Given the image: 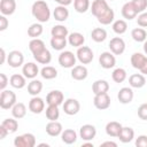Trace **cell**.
<instances>
[{"mask_svg": "<svg viewBox=\"0 0 147 147\" xmlns=\"http://www.w3.org/2000/svg\"><path fill=\"white\" fill-rule=\"evenodd\" d=\"M88 75V70L85 65H75L71 69V77L75 80H84Z\"/></svg>", "mask_w": 147, "mask_h": 147, "instance_id": "obj_20", "label": "cell"}, {"mask_svg": "<svg viewBox=\"0 0 147 147\" xmlns=\"http://www.w3.org/2000/svg\"><path fill=\"white\" fill-rule=\"evenodd\" d=\"M127 77V74H126V70L123 69V68H116L113 74H111V78L115 83H123Z\"/></svg>", "mask_w": 147, "mask_h": 147, "instance_id": "obj_40", "label": "cell"}, {"mask_svg": "<svg viewBox=\"0 0 147 147\" xmlns=\"http://www.w3.org/2000/svg\"><path fill=\"white\" fill-rule=\"evenodd\" d=\"M29 110L33 114H40L45 110V101L39 96H33L29 101Z\"/></svg>", "mask_w": 147, "mask_h": 147, "instance_id": "obj_15", "label": "cell"}, {"mask_svg": "<svg viewBox=\"0 0 147 147\" xmlns=\"http://www.w3.org/2000/svg\"><path fill=\"white\" fill-rule=\"evenodd\" d=\"M132 3L137 8L138 13H142L147 8V0H132Z\"/></svg>", "mask_w": 147, "mask_h": 147, "instance_id": "obj_46", "label": "cell"}, {"mask_svg": "<svg viewBox=\"0 0 147 147\" xmlns=\"http://www.w3.org/2000/svg\"><path fill=\"white\" fill-rule=\"evenodd\" d=\"M138 117L142 121H147V103H142L138 108Z\"/></svg>", "mask_w": 147, "mask_h": 147, "instance_id": "obj_48", "label": "cell"}, {"mask_svg": "<svg viewBox=\"0 0 147 147\" xmlns=\"http://www.w3.org/2000/svg\"><path fill=\"white\" fill-rule=\"evenodd\" d=\"M16 10V1L15 0H1L0 1V11L5 16L13 15Z\"/></svg>", "mask_w": 147, "mask_h": 147, "instance_id": "obj_17", "label": "cell"}, {"mask_svg": "<svg viewBox=\"0 0 147 147\" xmlns=\"http://www.w3.org/2000/svg\"><path fill=\"white\" fill-rule=\"evenodd\" d=\"M144 52H145V54L147 55V39L144 41Z\"/></svg>", "mask_w": 147, "mask_h": 147, "instance_id": "obj_57", "label": "cell"}, {"mask_svg": "<svg viewBox=\"0 0 147 147\" xmlns=\"http://www.w3.org/2000/svg\"><path fill=\"white\" fill-rule=\"evenodd\" d=\"M61 139L64 144L67 145H72L77 141V133L75 130L72 129H67L64 131H62L61 133Z\"/></svg>", "mask_w": 147, "mask_h": 147, "instance_id": "obj_29", "label": "cell"}, {"mask_svg": "<svg viewBox=\"0 0 147 147\" xmlns=\"http://www.w3.org/2000/svg\"><path fill=\"white\" fill-rule=\"evenodd\" d=\"M42 31H44V28H42L41 23H33L28 29V36L31 38H38L41 36Z\"/></svg>", "mask_w": 147, "mask_h": 147, "instance_id": "obj_39", "label": "cell"}, {"mask_svg": "<svg viewBox=\"0 0 147 147\" xmlns=\"http://www.w3.org/2000/svg\"><path fill=\"white\" fill-rule=\"evenodd\" d=\"M44 48H46L45 42L39 38H32L30 40V42H29V49L32 53V55L38 53V52H40V51H42Z\"/></svg>", "mask_w": 147, "mask_h": 147, "instance_id": "obj_33", "label": "cell"}, {"mask_svg": "<svg viewBox=\"0 0 147 147\" xmlns=\"http://www.w3.org/2000/svg\"><path fill=\"white\" fill-rule=\"evenodd\" d=\"M99 63L103 69H111L116 64V57L111 52H103L99 56Z\"/></svg>", "mask_w": 147, "mask_h": 147, "instance_id": "obj_11", "label": "cell"}, {"mask_svg": "<svg viewBox=\"0 0 147 147\" xmlns=\"http://www.w3.org/2000/svg\"><path fill=\"white\" fill-rule=\"evenodd\" d=\"M9 84L14 87V88H23L26 85V77L24 75H20V74H14L10 76L9 78Z\"/></svg>", "mask_w": 147, "mask_h": 147, "instance_id": "obj_23", "label": "cell"}, {"mask_svg": "<svg viewBox=\"0 0 147 147\" xmlns=\"http://www.w3.org/2000/svg\"><path fill=\"white\" fill-rule=\"evenodd\" d=\"M63 127L62 124L57 121H49L46 125V133L51 137H57L62 133Z\"/></svg>", "mask_w": 147, "mask_h": 147, "instance_id": "obj_19", "label": "cell"}, {"mask_svg": "<svg viewBox=\"0 0 147 147\" xmlns=\"http://www.w3.org/2000/svg\"><path fill=\"white\" fill-rule=\"evenodd\" d=\"M96 136V129L92 124H84L79 129V137L84 141H91Z\"/></svg>", "mask_w": 147, "mask_h": 147, "instance_id": "obj_12", "label": "cell"}, {"mask_svg": "<svg viewBox=\"0 0 147 147\" xmlns=\"http://www.w3.org/2000/svg\"><path fill=\"white\" fill-rule=\"evenodd\" d=\"M22 74L29 79H34L37 77V75L39 74V68L34 62H28V63L23 64Z\"/></svg>", "mask_w": 147, "mask_h": 147, "instance_id": "obj_16", "label": "cell"}, {"mask_svg": "<svg viewBox=\"0 0 147 147\" xmlns=\"http://www.w3.org/2000/svg\"><path fill=\"white\" fill-rule=\"evenodd\" d=\"M39 146L41 147V146H46V147H48V144H39Z\"/></svg>", "mask_w": 147, "mask_h": 147, "instance_id": "obj_59", "label": "cell"}, {"mask_svg": "<svg viewBox=\"0 0 147 147\" xmlns=\"http://www.w3.org/2000/svg\"><path fill=\"white\" fill-rule=\"evenodd\" d=\"M129 84L133 88H141L146 84V78L142 74H133L129 77Z\"/></svg>", "mask_w": 147, "mask_h": 147, "instance_id": "obj_22", "label": "cell"}, {"mask_svg": "<svg viewBox=\"0 0 147 147\" xmlns=\"http://www.w3.org/2000/svg\"><path fill=\"white\" fill-rule=\"evenodd\" d=\"M109 49L114 55H121L125 51V41L121 37H114L109 41Z\"/></svg>", "mask_w": 147, "mask_h": 147, "instance_id": "obj_9", "label": "cell"}, {"mask_svg": "<svg viewBox=\"0 0 147 147\" xmlns=\"http://www.w3.org/2000/svg\"><path fill=\"white\" fill-rule=\"evenodd\" d=\"M77 56L70 51H63L59 55V64L63 68H74L76 64Z\"/></svg>", "mask_w": 147, "mask_h": 147, "instance_id": "obj_3", "label": "cell"}, {"mask_svg": "<svg viewBox=\"0 0 147 147\" xmlns=\"http://www.w3.org/2000/svg\"><path fill=\"white\" fill-rule=\"evenodd\" d=\"M64 101V95L61 91L59 90H54L51 91L47 95H46V103L47 105H54V106H60L62 105Z\"/></svg>", "mask_w": 147, "mask_h": 147, "instance_id": "obj_13", "label": "cell"}, {"mask_svg": "<svg viewBox=\"0 0 147 147\" xmlns=\"http://www.w3.org/2000/svg\"><path fill=\"white\" fill-rule=\"evenodd\" d=\"M140 72H141L142 75H147V59H146V61H145L144 65L140 68Z\"/></svg>", "mask_w": 147, "mask_h": 147, "instance_id": "obj_54", "label": "cell"}, {"mask_svg": "<svg viewBox=\"0 0 147 147\" xmlns=\"http://www.w3.org/2000/svg\"><path fill=\"white\" fill-rule=\"evenodd\" d=\"M55 2H57L59 5H61V6H69L71 2H72V0H54Z\"/></svg>", "mask_w": 147, "mask_h": 147, "instance_id": "obj_53", "label": "cell"}, {"mask_svg": "<svg viewBox=\"0 0 147 147\" xmlns=\"http://www.w3.org/2000/svg\"><path fill=\"white\" fill-rule=\"evenodd\" d=\"M42 90V83L38 79H32L29 84H28V93L32 96L38 95Z\"/></svg>", "mask_w": 147, "mask_h": 147, "instance_id": "obj_32", "label": "cell"}, {"mask_svg": "<svg viewBox=\"0 0 147 147\" xmlns=\"http://www.w3.org/2000/svg\"><path fill=\"white\" fill-rule=\"evenodd\" d=\"M121 13H122V16H123L125 20H129V21L136 18V17L138 16V14H139L138 10H137V8H136L134 5L132 3V1L125 2V3L123 5V7H122Z\"/></svg>", "mask_w": 147, "mask_h": 147, "instance_id": "obj_14", "label": "cell"}, {"mask_svg": "<svg viewBox=\"0 0 147 147\" xmlns=\"http://www.w3.org/2000/svg\"><path fill=\"white\" fill-rule=\"evenodd\" d=\"M113 30L117 34H123L127 30V23L124 20H116L113 23Z\"/></svg>", "mask_w": 147, "mask_h": 147, "instance_id": "obj_44", "label": "cell"}, {"mask_svg": "<svg viewBox=\"0 0 147 147\" xmlns=\"http://www.w3.org/2000/svg\"><path fill=\"white\" fill-rule=\"evenodd\" d=\"M91 38L95 42H102L107 38V31L105 29H102V28H95L91 32Z\"/></svg>", "mask_w": 147, "mask_h": 147, "instance_id": "obj_35", "label": "cell"}, {"mask_svg": "<svg viewBox=\"0 0 147 147\" xmlns=\"http://www.w3.org/2000/svg\"><path fill=\"white\" fill-rule=\"evenodd\" d=\"M8 55H6V52H5V49L3 48H1V61H0V63L1 64H3L5 63V61H6V57H7Z\"/></svg>", "mask_w": 147, "mask_h": 147, "instance_id": "obj_55", "label": "cell"}, {"mask_svg": "<svg viewBox=\"0 0 147 147\" xmlns=\"http://www.w3.org/2000/svg\"><path fill=\"white\" fill-rule=\"evenodd\" d=\"M109 9L110 7L106 0H94L91 5V11L96 18L105 15Z\"/></svg>", "mask_w": 147, "mask_h": 147, "instance_id": "obj_6", "label": "cell"}, {"mask_svg": "<svg viewBox=\"0 0 147 147\" xmlns=\"http://www.w3.org/2000/svg\"><path fill=\"white\" fill-rule=\"evenodd\" d=\"M53 16H54V18H55L56 21H59V22H64V21H67L68 17H69V10L67 9L65 6L59 5L57 7H55V9H54V11H53Z\"/></svg>", "mask_w": 147, "mask_h": 147, "instance_id": "obj_28", "label": "cell"}, {"mask_svg": "<svg viewBox=\"0 0 147 147\" xmlns=\"http://www.w3.org/2000/svg\"><path fill=\"white\" fill-rule=\"evenodd\" d=\"M33 59L40 64H48L52 61V54L47 48H44L42 51L33 54Z\"/></svg>", "mask_w": 147, "mask_h": 147, "instance_id": "obj_25", "label": "cell"}, {"mask_svg": "<svg viewBox=\"0 0 147 147\" xmlns=\"http://www.w3.org/2000/svg\"><path fill=\"white\" fill-rule=\"evenodd\" d=\"M117 138H118L122 142H124V144L130 142V141H132L133 138H134V131H133V129L130 127V126H123Z\"/></svg>", "mask_w": 147, "mask_h": 147, "instance_id": "obj_27", "label": "cell"}, {"mask_svg": "<svg viewBox=\"0 0 147 147\" xmlns=\"http://www.w3.org/2000/svg\"><path fill=\"white\" fill-rule=\"evenodd\" d=\"M16 119H17V118H16ZM16 119H15V117H14V118H6V119L2 121L1 125L5 126V127L8 130L9 133H14V132H16L17 129H18V122H17Z\"/></svg>", "mask_w": 147, "mask_h": 147, "instance_id": "obj_43", "label": "cell"}, {"mask_svg": "<svg viewBox=\"0 0 147 147\" xmlns=\"http://www.w3.org/2000/svg\"><path fill=\"white\" fill-rule=\"evenodd\" d=\"M7 63L11 68H18L24 63V55L21 51H11L7 56Z\"/></svg>", "mask_w": 147, "mask_h": 147, "instance_id": "obj_8", "label": "cell"}, {"mask_svg": "<svg viewBox=\"0 0 147 147\" xmlns=\"http://www.w3.org/2000/svg\"><path fill=\"white\" fill-rule=\"evenodd\" d=\"M85 146H93L91 142H85V144H83V147H85Z\"/></svg>", "mask_w": 147, "mask_h": 147, "instance_id": "obj_58", "label": "cell"}, {"mask_svg": "<svg viewBox=\"0 0 147 147\" xmlns=\"http://www.w3.org/2000/svg\"><path fill=\"white\" fill-rule=\"evenodd\" d=\"M80 110V103L78 100L76 99H67L64 102H63V111L69 115V116H74L76 114H78V111Z\"/></svg>", "mask_w": 147, "mask_h": 147, "instance_id": "obj_10", "label": "cell"}, {"mask_svg": "<svg viewBox=\"0 0 147 147\" xmlns=\"http://www.w3.org/2000/svg\"><path fill=\"white\" fill-rule=\"evenodd\" d=\"M16 102H17L16 94L13 91H9V90L1 91V95H0V108L1 109H5V110L11 109Z\"/></svg>", "mask_w": 147, "mask_h": 147, "instance_id": "obj_2", "label": "cell"}, {"mask_svg": "<svg viewBox=\"0 0 147 147\" xmlns=\"http://www.w3.org/2000/svg\"><path fill=\"white\" fill-rule=\"evenodd\" d=\"M110 1H113V0H110Z\"/></svg>", "mask_w": 147, "mask_h": 147, "instance_id": "obj_60", "label": "cell"}, {"mask_svg": "<svg viewBox=\"0 0 147 147\" xmlns=\"http://www.w3.org/2000/svg\"><path fill=\"white\" fill-rule=\"evenodd\" d=\"M122 124L119 122H116V121H111V122H108L107 125H106V133L109 136V137H118L121 130H122Z\"/></svg>", "mask_w": 147, "mask_h": 147, "instance_id": "obj_24", "label": "cell"}, {"mask_svg": "<svg viewBox=\"0 0 147 147\" xmlns=\"http://www.w3.org/2000/svg\"><path fill=\"white\" fill-rule=\"evenodd\" d=\"M67 38L62 37H52L51 38V46L55 51H63L64 47L67 46Z\"/></svg>", "mask_w": 147, "mask_h": 147, "instance_id": "obj_36", "label": "cell"}, {"mask_svg": "<svg viewBox=\"0 0 147 147\" xmlns=\"http://www.w3.org/2000/svg\"><path fill=\"white\" fill-rule=\"evenodd\" d=\"M51 33H52V37H62V38H67L68 34H69V31L68 29L64 26V25H54L51 30Z\"/></svg>", "mask_w": 147, "mask_h": 147, "instance_id": "obj_42", "label": "cell"}, {"mask_svg": "<svg viewBox=\"0 0 147 147\" xmlns=\"http://www.w3.org/2000/svg\"><path fill=\"white\" fill-rule=\"evenodd\" d=\"M15 147H33L36 145V137L32 133H23L14 139Z\"/></svg>", "mask_w": 147, "mask_h": 147, "instance_id": "obj_5", "label": "cell"}, {"mask_svg": "<svg viewBox=\"0 0 147 147\" xmlns=\"http://www.w3.org/2000/svg\"><path fill=\"white\" fill-rule=\"evenodd\" d=\"M101 146H113V147H116L117 144L114 142V141H105V142L101 144Z\"/></svg>", "mask_w": 147, "mask_h": 147, "instance_id": "obj_56", "label": "cell"}, {"mask_svg": "<svg viewBox=\"0 0 147 147\" xmlns=\"http://www.w3.org/2000/svg\"><path fill=\"white\" fill-rule=\"evenodd\" d=\"M11 115L13 117L20 119V118H23L25 115H26V107L23 102H16L13 108H11Z\"/></svg>", "mask_w": 147, "mask_h": 147, "instance_id": "obj_31", "label": "cell"}, {"mask_svg": "<svg viewBox=\"0 0 147 147\" xmlns=\"http://www.w3.org/2000/svg\"><path fill=\"white\" fill-rule=\"evenodd\" d=\"M77 60L82 63V64H88L93 61L94 54L92 52V49L87 46H80L77 48V53H76Z\"/></svg>", "mask_w": 147, "mask_h": 147, "instance_id": "obj_4", "label": "cell"}, {"mask_svg": "<svg viewBox=\"0 0 147 147\" xmlns=\"http://www.w3.org/2000/svg\"><path fill=\"white\" fill-rule=\"evenodd\" d=\"M74 8L77 13H86L91 8L90 0H74Z\"/></svg>", "mask_w": 147, "mask_h": 147, "instance_id": "obj_38", "label": "cell"}, {"mask_svg": "<svg viewBox=\"0 0 147 147\" xmlns=\"http://www.w3.org/2000/svg\"><path fill=\"white\" fill-rule=\"evenodd\" d=\"M8 82H9L8 77H7L5 74H0V90H1V91H3V90L6 88Z\"/></svg>", "mask_w": 147, "mask_h": 147, "instance_id": "obj_51", "label": "cell"}, {"mask_svg": "<svg viewBox=\"0 0 147 147\" xmlns=\"http://www.w3.org/2000/svg\"><path fill=\"white\" fill-rule=\"evenodd\" d=\"M137 23L140 28H147V11H142L138 15Z\"/></svg>", "mask_w": 147, "mask_h": 147, "instance_id": "obj_47", "label": "cell"}, {"mask_svg": "<svg viewBox=\"0 0 147 147\" xmlns=\"http://www.w3.org/2000/svg\"><path fill=\"white\" fill-rule=\"evenodd\" d=\"M8 18L5 16V15H1L0 16V31H5L7 28H8Z\"/></svg>", "mask_w": 147, "mask_h": 147, "instance_id": "obj_50", "label": "cell"}, {"mask_svg": "<svg viewBox=\"0 0 147 147\" xmlns=\"http://www.w3.org/2000/svg\"><path fill=\"white\" fill-rule=\"evenodd\" d=\"M114 18H115V13H114V10L110 8L105 15H102L101 17L98 18V22L101 23L102 25H108V24H110V23L114 22Z\"/></svg>", "mask_w": 147, "mask_h": 147, "instance_id": "obj_45", "label": "cell"}, {"mask_svg": "<svg viewBox=\"0 0 147 147\" xmlns=\"http://www.w3.org/2000/svg\"><path fill=\"white\" fill-rule=\"evenodd\" d=\"M146 59H147L146 55H144L142 53L136 52V53H133V54L131 55V64H132V67H133L134 69L140 70V68L144 65Z\"/></svg>", "mask_w": 147, "mask_h": 147, "instance_id": "obj_30", "label": "cell"}, {"mask_svg": "<svg viewBox=\"0 0 147 147\" xmlns=\"http://www.w3.org/2000/svg\"><path fill=\"white\" fill-rule=\"evenodd\" d=\"M93 103L94 107L100 109V110H105L108 109L110 107V96L108 95V93H99V94H94V99H93Z\"/></svg>", "mask_w": 147, "mask_h": 147, "instance_id": "obj_7", "label": "cell"}, {"mask_svg": "<svg viewBox=\"0 0 147 147\" xmlns=\"http://www.w3.org/2000/svg\"><path fill=\"white\" fill-rule=\"evenodd\" d=\"M9 132H8V130L5 127V126H2V125H0V139H5L6 137H7V134H8Z\"/></svg>", "mask_w": 147, "mask_h": 147, "instance_id": "obj_52", "label": "cell"}, {"mask_svg": "<svg viewBox=\"0 0 147 147\" xmlns=\"http://www.w3.org/2000/svg\"><path fill=\"white\" fill-rule=\"evenodd\" d=\"M136 146L137 147H147V136L141 134L136 139Z\"/></svg>", "mask_w": 147, "mask_h": 147, "instance_id": "obj_49", "label": "cell"}, {"mask_svg": "<svg viewBox=\"0 0 147 147\" xmlns=\"http://www.w3.org/2000/svg\"><path fill=\"white\" fill-rule=\"evenodd\" d=\"M40 75L44 79H54L57 77V70L52 65H46L40 70Z\"/></svg>", "mask_w": 147, "mask_h": 147, "instance_id": "obj_37", "label": "cell"}, {"mask_svg": "<svg viewBox=\"0 0 147 147\" xmlns=\"http://www.w3.org/2000/svg\"><path fill=\"white\" fill-rule=\"evenodd\" d=\"M133 91L131 87H122L117 94V99L121 103L127 105L133 100Z\"/></svg>", "mask_w": 147, "mask_h": 147, "instance_id": "obj_18", "label": "cell"}, {"mask_svg": "<svg viewBox=\"0 0 147 147\" xmlns=\"http://www.w3.org/2000/svg\"><path fill=\"white\" fill-rule=\"evenodd\" d=\"M46 117L49 121H56V119H59V117H60L59 106L48 105V107L46 108Z\"/></svg>", "mask_w": 147, "mask_h": 147, "instance_id": "obj_41", "label": "cell"}, {"mask_svg": "<svg viewBox=\"0 0 147 147\" xmlns=\"http://www.w3.org/2000/svg\"><path fill=\"white\" fill-rule=\"evenodd\" d=\"M31 13L33 17L39 22V23H46L51 18V10L46 1L44 0H37L33 2L31 7Z\"/></svg>", "mask_w": 147, "mask_h": 147, "instance_id": "obj_1", "label": "cell"}, {"mask_svg": "<svg viewBox=\"0 0 147 147\" xmlns=\"http://www.w3.org/2000/svg\"><path fill=\"white\" fill-rule=\"evenodd\" d=\"M109 83L105 79H98L92 84V92L94 94H99V93H106L109 91Z\"/></svg>", "mask_w": 147, "mask_h": 147, "instance_id": "obj_26", "label": "cell"}, {"mask_svg": "<svg viewBox=\"0 0 147 147\" xmlns=\"http://www.w3.org/2000/svg\"><path fill=\"white\" fill-rule=\"evenodd\" d=\"M131 37L137 42H144L147 39V32L142 28H134L131 31Z\"/></svg>", "mask_w": 147, "mask_h": 147, "instance_id": "obj_34", "label": "cell"}, {"mask_svg": "<svg viewBox=\"0 0 147 147\" xmlns=\"http://www.w3.org/2000/svg\"><path fill=\"white\" fill-rule=\"evenodd\" d=\"M68 42L70 46L72 47H80L84 45L85 42V38H84V34L80 33V32H72L68 36Z\"/></svg>", "mask_w": 147, "mask_h": 147, "instance_id": "obj_21", "label": "cell"}]
</instances>
